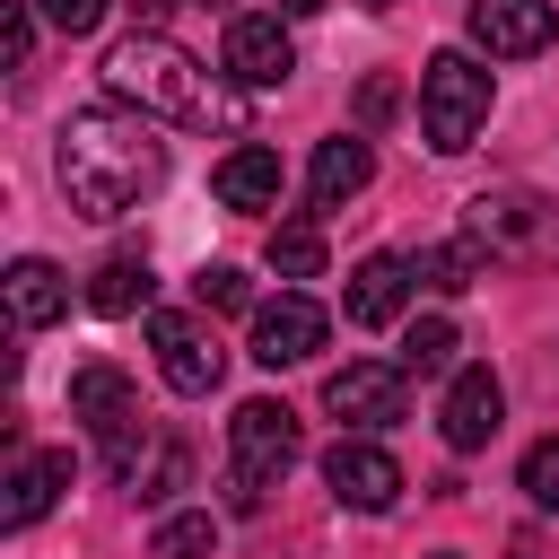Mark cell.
I'll list each match as a JSON object with an SVG mask.
<instances>
[{
    "label": "cell",
    "instance_id": "1",
    "mask_svg": "<svg viewBox=\"0 0 559 559\" xmlns=\"http://www.w3.org/2000/svg\"><path fill=\"white\" fill-rule=\"evenodd\" d=\"M52 166H61V192L79 218H122L166 183V140L148 131L140 105H79L61 122Z\"/></svg>",
    "mask_w": 559,
    "mask_h": 559
},
{
    "label": "cell",
    "instance_id": "2",
    "mask_svg": "<svg viewBox=\"0 0 559 559\" xmlns=\"http://www.w3.org/2000/svg\"><path fill=\"white\" fill-rule=\"evenodd\" d=\"M105 87L122 96V105H140V114H166V122H245V105L227 96V87H210V70L175 44V35H157V26H131L114 52H105Z\"/></svg>",
    "mask_w": 559,
    "mask_h": 559
},
{
    "label": "cell",
    "instance_id": "3",
    "mask_svg": "<svg viewBox=\"0 0 559 559\" xmlns=\"http://www.w3.org/2000/svg\"><path fill=\"white\" fill-rule=\"evenodd\" d=\"M463 245L480 262H533V271H550L559 262V201H542L524 183H489V192L463 201Z\"/></svg>",
    "mask_w": 559,
    "mask_h": 559
},
{
    "label": "cell",
    "instance_id": "4",
    "mask_svg": "<svg viewBox=\"0 0 559 559\" xmlns=\"http://www.w3.org/2000/svg\"><path fill=\"white\" fill-rule=\"evenodd\" d=\"M288 463H297V411L271 402V393L236 402V419H227V507L253 515L288 480Z\"/></svg>",
    "mask_w": 559,
    "mask_h": 559
},
{
    "label": "cell",
    "instance_id": "5",
    "mask_svg": "<svg viewBox=\"0 0 559 559\" xmlns=\"http://www.w3.org/2000/svg\"><path fill=\"white\" fill-rule=\"evenodd\" d=\"M480 122H489V70L472 52H428V70H419V131H428V148L463 157L480 140Z\"/></svg>",
    "mask_w": 559,
    "mask_h": 559
},
{
    "label": "cell",
    "instance_id": "6",
    "mask_svg": "<svg viewBox=\"0 0 559 559\" xmlns=\"http://www.w3.org/2000/svg\"><path fill=\"white\" fill-rule=\"evenodd\" d=\"M70 419L105 445L114 480H122V472L140 463V445H148V428H140V393H131V376H122V367H105V358L70 376Z\"/></svg>",
    "mask_w": 559,
    "mask_h": 559
},
{
    "label": "cell",
    "instance_id": "7",
    "mask_svg": "<svg viewBox=\"0 0 559 559\" xmlns=\"http://www.w3.org/2000/svg\"><path fill=\"white\" fill-rule=\"evenodd\" d=\"M148 349H157V376L175 393H210L227 376V349L201 314H175V306H148Z\"/></svg>",
    "mask_w": 559,
    "mask_h": 559
},
{
    "label": "cell",
    "instance_id": "8",
    "mask_svg": "<svg viewBox=\"0 0 559 559\" xmlns=\"http://www.w3.org/2000/svg\"><path fill=\"white\" fill-rule=\"evenodd\" d=\"M402 393H411V367H384V358H349V367L323 376V411L341 428H393Z\"/></svg>",
    "mask_w": 559,
    "mask_h": 559
},
{
    "label": "cell",
    "instance_id": "9",
    "mask_svg": "<svg viewBox=\"0 0 559 559\" xmlns=\"http://www.w3.org/2000/svg\"><path fill=\"white\" fill-rule=\"evenodd\" d=\"M323 306L306 297V288H280L271 306H253V358L262 367H306L314 349H323Z\"/></svg>",
    "mask_w": 559,
    "mask_h": 559
},
{
    "label": "cell",
    "instance_id": "10",
    "mask_svg": "<svg viewBox=\"0 0 559 559\" xmlns=\"http://www.w3.org/2000/svg\"><path fill=\"white\" fill-rule=\"evenodd\" d=\"M498 419H507L498 376H489V367H454V384H445V402H437V437H445L454 454H480V445L498 437Z\"/></svg>",
    "mask_w": 559,
    "mask_h": 559
},
{
    "label": "cell",
    "instance_id": "11",
    "mask_svg": "<svg viewBox=\"0 0 559 559\" xmlns=\"http://www.w3.org/2000/svg\"><path fill=\"white\" fill-rule=\"evenodd\" d=\"M323 480H332V498L358 507V515H384V507L402 498V463H393L384 445H367V437H341V445L323 454Z\"/></svg>",
    "mask_w": 559,
    "mask_h": 559
},
{
    "label": "cell",
    "instance_id": "12",
    "mask_svg": "<svg viewBox=\"0 0 559 559\" xmlns=\"http://www.w3.org/2000/svg\"><path fill=\"white\" fill-rule=\"evenodd\" d=\"M559 35V9L550 0H472V44L498 52V61H524Z\"/></svg>",
    "mask_w": 559,
    "mask_h": 559
},
{
    "label": "cell",
    "instance_id": "13",
    "mask_svg": "<svg viewBox=\"0 0 559 559\" xmlns=\"http://www.w3.org/2000/svg\"><path fill=\"white\" fill-rule=\"evenodd\" d=\"M288 70H297V44H288L280 9L271 17H227V79L236 87H280Z\"/></svg>",
    "mask_w": 559,
    "mask_h": 559
},
{
    "label": "cell",
    "instance_id": "14",
    "mask_svg": "<svg viewBox=\"0 0 559 559\" xmlns=\"http://www.w3.org/2000/svg\"><path fill=\"white\" fill-rule=\"evenodd\" d=\"M280 183H288V166H280V148H262V140H245V148H227V157L210 166V192H218L227 210H280Z\"/></svg>",
    "mask_w": 559,
    "mask_h": 559
},
{
    "label": "cell",
    "instance_id": "15",
    "mask_svg": "<svg viewBox=\"0 0 559 559\" xmlns=\"http://www.w3.org/2000/svg\"><path fill=\"white\" fill-rule=\"evenodd\" d=\"M419 280H411V262L402 253H367L358 271H349V297H341V314L358 323V332H384L393 314H402V297H411Z\"/></svg>",
    "mask_w": 559,
    "mask_h": 559
},
{
    "label": "cell",
    "instance_id": "16",
    "mask_svg": "<svg viewBox=\"0 0 559 559\" xmlns=\"http://www.w3.org/2000/svg\"><path fill=\"white\" fill-rule=\"evenodd\" d=\"M367 175H376L367 140H349V131H341V140H323V148H314V166H306V201H314V210H349V201L367 192Z\"/></svg>",
    "mask_w": 559,
    "mask_h": 559
},
{
    "label": "cell",
    "instance_id": "17",
    "mask_svg": "<svg viewBox=\"0 0 559 559\" xmlns=\"http://www.w3.org/2000/svg\"><path fill=\"white\" fill-rule=\"evenodd\" d=\"M70 472H79L70 454H17V463H9V507H0V515H9V533H26V524L70 489Z\"/></svg>",
    "mask_w": 559,
    "mask_h": 559
},
{
    "label": "cell",
    "instance_id": "18",
    "mask_svg": "<svg viewBox=\"0 0 559 559\" xmlns=\"http://www.w3.org/2000/svg\"><path fill=\"white\" fill-rule=\"evenodd\" d=\"M9 306H17V323H26V332H44V323H61V314H70V280H61L44 253H26V262H9Z\"/></svg>",
    "mask_w": 559,
    "mask_h": 559
},
{
    "label": "cell",
    "instance_id": "19",
    "mask_svg": "<svg viewBox=\"0 0 559 559\" xmlns=\"http://www.w3.org/2000/svg\"><path fill=\"white\" fill-rule=\"evenodd\" d=\"M183 480H192V454H183L175 437H148V445H140V463L122 472V489H131L140 507H166V498H175Z\"/></svg>",
    "mask_w": 559,
    "mask_h": 559
},
{
    "label": "cell",
    "instance_id": "20",
    "mask_svg": "<svg viewBox=\"0 0 559 559\" xmlns=\"http://www.w3.org/2000/svg\"><path fill=\"white\" fill-rule=\"evenodd\" d=\"M148 288H157V280H148V262H140V253H105V262H96V280H87V306H96V314H140V306H148Z\"/></svg>",
    "mask_w": 559,
    "mask_h": 559
},
{
    "label": "cell",
    "instance_id": "21",
    "mask_svg": "<svg viewBox=\"0 0 559 559\" xmlns=\"http://www.w3.org/2000/svg\"><path fill=\"white\" fill-rule=\"evenodd\" d=\"M411 280L437 288V297H463V288L480 280V253H472V245H428V253H411Z\"/></svg>",
    "mask_w": 559,
    "mask_h": 559
},
{
    "label": "cell",
    "instance_id": "22",
    "mask_svg": "<svg viewBox=\"0 0 559 559\" xmlns=\"http://www.w3.org/2000/svg\"><path fill=\"white\" fill-rule=\"evenodd\" d=\"M271 271H280V280H314V271H323V227H314V218L271 227Z\"/></svg>",
    "mask_w": 559,
    "mask_h": 559
},
{
    "label": "cell",
    "instance_id": "23",
    "mask_svg": "<svg viewBox=\"0 0 559 559\" xmlns=\"http://www.w3.org/2000/svg\"><path fill=\"white\" fill-rule=\"evenodd\" d=\"M402 367H411V376H454V323H445V314L411 323V332H402Z\"/></svg>",
    "mask_w": 559,
    "mask_h": 559
},
{
    "label": "cell",
    "instance_id": "24",
    "mask_svg": "<svg viewBox=\"0 0 559 559\" xmlns=\"http://www.w3.org/2000/svg\"><path fill=\"white\" fill-rule=\"evenodd\" d=\"M210 550H218V524L210 515H166L148 533V559H210Z\"/></svg>",
    "mask_w": 559,
    "mask_h": 559
},
{
    "label": "cell",
    "instance_id": "25",
    "mask_svg": "<svg viewBox=\"0 0 559 559\" xmlns=\"http://www.w3.org/2000/svg\"><path fill=\"white\" fill-rule=\"evenodd\" d=\"M192 288H201V306H210V314H245V306H253V280H245L236 262H201V280H192Z\"/></svg>",
    "mask_w": 559,
    "mask_h": 559
},
{
    "label": "cell",
    "instance_id": "26",
    "mask_svg": "<svg viewBox=\"0 0 559 559\" xmlns=\"http://www.w3.org/2000/svg\"><path fill=\"white\" fill-rule=\"evenodd\" d=\"M524 498H533V507H550V515H559V437H542V445H533V454H524Z\"/></svg>",
    "mask_w": 559,
    "mask_h": 559
},
{
    "label": "cell",
    "instance_id": "27",
    "mask_svg": "<svg viewBox=\"0 0 559 559\" xmlns=\"http://www.w3.org/2000/svg\"><path fill=\"white\" fill-rule=\"evenodd\" d=\"M26 52H35V0H9L0 9V61L26 70Z\"/></svg>",
    "mask_w": 559,
    "mask_h": 559
},
{
    "label": "cell",
    "instance_id": "28",
    "mask_svg": "<svg viewBox=\"0 0 559 559\" xmlns=\"http://www.w3.org/2000/svg\"><path fill=\"white\" fill-rule=\"evenodd\" d=\"M393 114H402V79H384V70H376V79L358 87V131H384Z\"/></svg>",
    "mask_w": 559,
    "mask_h": 559
},
{
    "label": "cell",
    "instance_id": "29",
    "mask_svg": "<svg viewBox=\"0 0 559 559\" xmlns=\"http://www.w3.org/2000/svg\"><path fill=\"white\" fill-rule=\"evenodd\" d=\"M35 17H44V26H61V35H87V26L105 17V0H35Z\"/></svg>",
    "mask_w": 559,
    "mask_h": 559
},
{
    "label": "cell",
    "instance_id": "30",
    "mask_svg": "<svg viewBox=\"0 0 559 559\" xmlns=\"http://www.w3.org/2000/svg\"><path fill=\"white\" fill-rule=\"evenodd\" d=\"M175 9H183V0H131V17H140V26H157V35H166V17H175Z\"/></svg>",
    "mask_w": 559,
    "mask_h": 559
},
{
    "label": "cell",
    "instance_id": "31",
    "mask_svg": "<svg viewBox=\"0 0 559 559\" xmlns=\"http://www.w3.org/2000/svg\"><path fill=\"white\" fill-rule=\"evenodd\" d=\"M314 9H332V0H280V17H314Z\"/></svg>",
    "mask_w": 559,
    "mask_h": 559
},
{
    "label": "cell",
    "instance_id": "32",
    "mask_svg": "<svg viewBox=\"0 0 559 559\" xmlns=\"http://www.w3.org/2000/svg\"><path fill=\"white\" fill-rule=\"evenodd\" d=\"M507 559H542V550H533V533H515V542H507Z\"/></svg>",
    "mask_w": 559,
    "mask_h": 559
},
{
    "label": "cell",
    "instance_id": "33",
    "mask_svg": "<svg viewBox=\"0 0 559 559\" xmlns=\"http://www.w3.org/2000/svg\"><path fill=\"white\" fill-rule=\"evenodd\" d=\"M358 9H393V0H358Z\"/></svg>",
    "mask_w": 559,
    "mask_h": 559
},
{
    "label": "cell",
    "instance_id": "34",
    "mask_svg": "<svg viewBox=\"0 0 559 559\" xmlns=\"http://www.w3.org/2000/svg\"><path fill=\"white\" fill-rule=\"evenodd\" d=\"M428 559H454V550H428Z\"/></svg>",
    "mask_w": 559,
    "mask_h": 559
}]
</instances>
